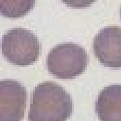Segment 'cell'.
Wrapping results in <instances>:
<instances>
[{
	"instance_id": "8",
	"label": "cell",
	"mask_w": 121,
	"mask_h": 121,
	"mask_svg": "<svg viewBox=\"0 0 121 121\" xmlns=\"http://www.w3.org/2000/svg\"><path fill=\"white\" fill-rule=\"evenodd\" d=\"M120 16H121V8H120Z\"/></svg>"
},
{
	"instance_id": "6",
	"label": "cell",
	"mask_w": 121,
	"mask_h": 121,
	"mask_svg": "<svg viewBox=\"0 0 121 121\" xmlns=\"http://www.w3.org/2000/svg\"><path fill=\"white\" fill-rule=\"evenodd\" d=\"M95 112L100 121H121V84L110 85L99 92Z\"/></svg>"
},
{
	"instance_id": "7",
	"label": "cell",
	"mask_w": 121,
	"mask_h": 121,
	"mask_svg": "<svg viewBox=\"0 0 121 121\" xmlns=\"http://www.w3.org/2000/svg\"><path fill=\"white\" fill-rule=\"evenodd\" d=\"M35 4V1L0 0L1 13L5 17H22L33 8Z\"/></svg>"
},
{
	"instance_id": "1",
	"label": "cell",
	"mask_w": 121,
	"mask_h": 121,
	"mask_svg": "<svg viewBox=\"0 0 121 121\" xmlns=\"http://www.w3.org/2000/svg\"><path fill=\"white\" fill-rule=\"evenodd\" d=\"M73 100L55 82L39 83L32 93L28 121H66L73 112Z\"/></svg>"
},
{
	"instance_id": "4",
	"label": "cell",
	"mask_w": 121,
	"mask_h": 121,
	"mask_svg": "<svg viewBox=\"0 0 121 121\" xmlns=\"http://www.w3.org/2000/svg\"><path fill=\"white\" fill-rule=\"evenodd\" d=\"M27 90L13 79L0 82V121H21L24 117Z\"/></svg>"
},
{
	"instance_id": "2",
	"label": "cell",
	"mask_w": 121,
	"mask_h": 121,
	"mask_svg": "<svg viewBox=\"0 0 121 121\" xmlns=\"http://www.w3.org/2000/svg\"><path fill=\"white\" fill-rule=\"evenodd\" d=\"M89 61L86 49L78 44H56L48 52L46 59L48 71L59 79H73L82 74Z\"/></svg>"
},
{
	"instance_id": "5",
	"label": "cell",
	"mask_w": 121,
	"mask_h": 121,
	"mask_svg": "<svg viewBox=\"0 0 121 121\" xmlns=\"http://www.w3.org/2000/svg\"><path fill=\"white\" fill-rule=\"evenodd\" d=\"M93 48L94 55L105 67L121 68V28L104 27L95 35Z\"/></svg>"
},
{
	"instance_id": "3",
	"label": "cell",
	"mask_w": 121,
	"mask_h": 121,
	"mask_svg": "<svg viewBox=\"0 0 121 121\" xmlns=\"http://www.w3.org/2000/svg\"><path fill=\"white\" fill-rule=\"evenodd\" d=\"M1 51L4 56L10 63L27 66L38 60L41 44L32 31L15 28L8 30L3 35Z\"/></svg>"
}]
</instances>
